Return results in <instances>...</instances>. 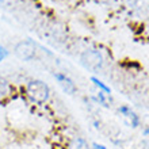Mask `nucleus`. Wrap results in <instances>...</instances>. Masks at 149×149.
<instances>
[{
  "label": "nucleus",
  "mask_w": 149,
  "mask_h": 149,
  "mask_svg": "<svg viewBox=\"0 0 149 149\" xmlns=\"http://www.w3.org/2000/svg\"><path fill=\"white\" fill-rule=\"evenodd\" d=\"M27 96L36 103H45L50 96V90L42 80H31L26 88Z\"/></svg>",
  "instance_id": "f257e3e1"
},
{
  "label": "nucleus",
  "mask_w": 149,
  "mask_h": 149,
  "mask_svg": "<svg viewBox=\"0 0 149 149\" xmlns=\"http://www.w3.org/2000/svg\"><path fill=\"white\" fill-rule=\"evenodd\" d=\"M80 60H81V64L84 67L88 69H92V71H98L103 67V57L98 50H92V49L84 50Z\"/></svg>",
  "instance_id": "f03ea898"
},
{
  "label": "nucleus",
  "mask_w": 149,
  "mask_h": 149,
  "mask_svg": "<svg viewBox=\"0 0 149 149\" xmlns=\"http://www.w3.org/2000/svg\"><path fill=\"white\" fill-rule=\"evenodd\" d=\"M15 54L20 60L29 61L36 56V43L33 41H22L15 46Z\"/></svg>",
  "instance_id": "7ed1b4c3"
},
{
  "label": "nucleus",
  "mask_w": 149,
  "mask_h": 149,
  "mask_svg": "<svg viewBox=\"0 0 149 149\" xmlns=\"http://www.w3.org/2000/svg\"><path fill=\"white\" fill-rule=\"evenodd\" d=\"M119 113H121L123 121L129 126H132V127H137L138 126V123H140L138 117L136 115V113H134L132 109H129V107H126V106H122L121 109H119Z\"/></svg>",
  "instance_id": "20e7f679"
},
{
  "label": "nucleus",
  "mask_w": 149,
  "mask_h": 149,
  "mask_svg": "<svg viewBox=\"0 0 149 149\" xmlns=\"http://www.w3.org/2000/svg\"><path fill=\"white\" fill-rule=\"evenodd\" d=\"M54 77L58 80L60 86L63 87V90L67 92V94L72 95L76 92V86H74V83L72 81L71 79L65 76V74H61V73H54Z\"/></svg>",
  "instance_id": "39448f33"
},
{
  "label": "nucleus",
  "mask_w": 149,
  "mask_h": 149,
  "mask_svg": "<svg viewBox=\"0 0 149 149\" xmlns=\"http://www.w3.org/2000/svg\"><path fill=\"white\" fill-rule=\"evenodd\" d=\"M71 149H90L88 148V144H87V141L84 140V138H74L73 142H72L71 145Z\"/></svg>",
  "instance_id": "423d86ee"
},
{
  "label": "nucleus",
  "mask_w": 149,
  "mask_h": 149,
  "mask_svg": "<svg viewBox=\"0 0 149 149\" xmlns=\"http://www.w3.org/2000/svg\"><path fill=\"white\" fill-rule=\"evenodd\" d=\"M8 92H10V84L6 79L0 76V99L4 98Z\"/></svg>",
  "instance_id": "0eeeda50"
},
{
  "label": "nucleus",
  "mask_w": 149,
  "mask_h": 149,
  "mask_svg": "<svg viewBox=\"0 0 149 149\" xmlns=\"http://www.w3.org/2000/svg\"><path fill=\"white\" fill-rule=\"evenodd\" d=\"M91 81L94 83L95 86L98 87V88H100V91L102 92H104V94H110V88L106 86V84H103L99 79H96V77H91Z\"/></svg>",
  "instance_id": "6e6552de"
},
{
  "label": "nucleus",
  "mask_w": 149,
  "mask_h": 149,
  "mask_svg": "<svg viewBox=\"0 0 149 149\" xmlns=\"http://www.w3.org/2000/svg\"><path fill=\"white\" fill-rule=\"evenodd\" d=\"M6 57H7V50H6L3 46H0V61L4 60Z\"/></svg>",
  "instance_id": "1a4fd4ad"
},
{
  "label": "nucleus",
  "mask_w": 149,
  "mask_h": 149,
  "mask_svg": "<svg viewBox=\"0 0 149 149\" xmlns=\"http://www.w3.org/2000/svg\"><path fill=\"white\" fill-rule=\"evenodd\" d=\"M144 141H145V144L149 146V129L144 130Z\"/></svg>",
  "instance_id": "9d476101"
},
{
  "label": "nucleus",
  "mask_w": 149,
  "mask_h": 149,
  "mask_svg": "<svg viewBox=\"0 0 149 149\" xmlns=\"http://www.w3.org/2000/svg\"><path fill=\"white\" fill-rule=\"evenodd\" d=\"M92 149H106V146L102 145V144H94V145H92Z\"/></svg>",
  "instance_id": "9b49d317"
}]
</instances>
